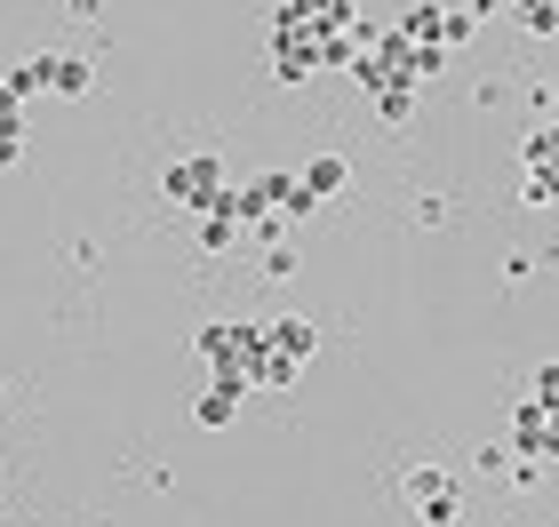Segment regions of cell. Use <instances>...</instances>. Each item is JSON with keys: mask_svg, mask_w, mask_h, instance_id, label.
Returning <instances> with one entry per match:
<instances>
[{"mask_svg": "<svg viewBox=\"0 0 559 527\" xmlns=\"http://www.w3.org/2000/svg\"><path fill=\"white\" fill-rule=\"evenodd\" d=\"M224 184H233V176H224L216 153H185V160L160 168V200H168V208H192V216H209L224 200Z\"/></svg>", "mask_w": 559, "mask_h": 527, "instance_id": "6da1fadb", "label": "cell"}, {"mask_svg": "<svg viewBox=\"0 0 559 527\" xmlns=\"http://www.w3.org/2000/svg\"><path fill=\"white\" fill-rule=\"evenodd\" d=\"M400 495L416 504L424 527H455V519H464V495H455V480L440 464H408V471H400Z\"/></svg>", "mask_w": 559, "mask_h": 527, "instance_id": "7a4b0ae2", "label": "cell"}, {"mask_svg": "<svg viewBox=\"0 0 559 527\" xmlns=\"http://www.w3.org/2000/svg\"><path fill=\"white\" fill-rule=\"evenodd\" d=\"M512 456L559 464V408H536V399L520 392V408H512Z\"/></svg>", "mask_w": 559, "mask_h": 527, "instance_id": "3957f363", "label": "cell"}, {"mask_svg": "<svg viewBox=\"0 0 559 527\" xmlns=\"http://www.w3.org/2000/svg\"><path fill=\"white\" fill-rule=\"evenodd\" d=\"M240 392H248L240 368H209V392L192 399V423H200V432H224V423L240 416Z\"/></svg>", "mask_w": 559, "mask_h": 527, "instance_id": "277c9868", "label": "cell"}, {"mask_svg": "<svg viewBox=\"0 0 559 527\" xmlns=\"http://www.w3.org/2000/svg\"><path fill=\"white\" fill-rule=\"evenodd\" d=\"M296 184H304V192H312L320 208H328V200H336V192L352 184V160H344V153H312V160L296 168Z\"/></svg>", "mask_w": 559, "mask_h": 527, "instance_id": "5b68a950", "label": "cell"}, {"mask_svg": "<svg viewBox=\"0 0 559 527\" xmlns=\"http://www.w3.org/2000/svg\"><path fill=\"white\" fill-rule=\"evenodd\" d=\"M33 64H40V88L48 96H88L96 88V64L88 57H33Z\"/></svg>", "mask_w": 559, "mask_h": 527, "instance_id": "8992f818", "label": "cell"}, {"mask_svg": "<svg viewBox=\"0 0 559 527\" xmlns=\"http://www.w3.org/2000/svg\"><path fill=\"white\" fill-rule=\"evenodd\" d=\"M264 344H272V351H288V360L304 368V360H312V344H320V328H312L304 312H280V320H264Z\"/></svg>", "mask_w": 559, "mask_h": 527, "instance_id": "52a82bcc", "label": "cell"}, {"mask_svg": "<svg viewBox=\"0 0 559 527\" xmlns=\"http://www.w3.org/2000/svg\"><path fill=\"white\" fill-rule=\"evenodd\" d=\"M192 351L209 368H240V328L233 320H209V328H192Z\"/></svg>", "mask_w": 559, "mask_h": 527, "instance_id": "ba28073f", "label": "cell"}, {"mask_svg": "<svg viewBox=\"0 0 559 527\" xmlns=\"http://www.w3.org/2000/svg\"><path fill=\"white\" fill-rule=\"evenodd\" d=\"M233 240H240V216H233V184H224V200L200 216V248H209V256H233Z\"/></svg>", "mask_w": 559, "mask_h": 527, "instance_id": "9c48e42d", "label": "cell"}, {"mask_svg": "<svg viewBox=\"0 0 559 527\" xmlns=\"http://www.w3.org/2000/svg\"><path fill=\"white\" fill-rule=\"evenodd\" d=\"M416 96H424V88H408V81H384V88L368 96V105H376V120H384V129H408V120H416Z\"/></svg>", "mask_w": 559, "mask_h": 527, "instance_id": "30bf717a", "label": "cell"}, {"mask_svg": "<svg viewBox=\"0 0 559 527\" xmlns=\"http://www.w3.org/2000/svg\"><path fill=\"white\" fill-rule=\"evenodd\" d=\"M503 16H512L527 40H551L559 33V0H503Z\"/></svg>", "mask_w": 559, "mask_h": 527, "instance_id": "8fae6325", "label": "cell"}, {"mask_svg": "<svg viewBox=\"0 0 559 527\" xmlns=\"http://www.w3.org/2000/svg\"><path fill=\"white\" fill-rule=\"evenodd\" d=\"M440 24H448V9H440V0H416V9L400 16L392 33H400V40H440Z\"/></svg>", "mask_w": 559, "mask_h": 527, "instance_id": "7c38bea8", "label": "cell"}, {"mask_svg": "<svg viewBox=\"0 0 559 527\" xmlns=\"http://www.w3.org/2000/svg\"><path fill=\"white\" fill-rule=\"evenodd\" d=\"M296 248H288V232H280V240H264V280H296Z\"/></svg>", "mask_w": 559, "mask_h": 527, "instance_id": "4fadbf2b", "label": "cell"}, {"mask_svg": "<svg viewBox=\"0 0 559 527\" xmlns=\"http://www.w3.org/2000/svg\"><path fill=\"white\" fill-rule=\"evenodd\" d=\"M0 88H9L16 105H33V96H48V88H40V64H16V72H0Z\"/></svg>", "mask_w": 559, "mask_h": 527, "instance_id": "5bb4252c", "label": "cell"}, {"mask_svg": "<svg viewBox=\"0 0 559 527\" xmlns=\"http://www.w3.org/2000/svg\"><path fill=\"white\" fill-rule=\"evenodd\" d=\"M527 399H536V408H559V360H544L536 375H527Z\"/></svg>", "mask_w": 559, "mask_h": 527, "instance_id": "9a60e30c", "label": "cell"}, {"mask_svg": "<svg viewBox=\"0 0 559 527\" xmlns=\"http://www.w3.org/2000/svg\"><path fill=\"white\" fill-rule=\"evenodd\" d=\"M536 264H544L536 248H512V256H503V280H512V288H520V280H536Z\"/></svg>", "mask_w": 559, "mask_h": 527, "instance_id": "2e32d148", "label": "cell"}, {"mask_svg": "<svg viewBox=\"0 0 559 527\" xmlns=\"http://www.w3.org/2000/svg\"><path fill=\"white\" fill-rule=\"evenodd\" d=\"M24 160V144H16V129H0V168H16Z\"/></svg>", "mask_w": 559, "mask_h": 527, "instance_id": "e0dca14e", "label": "cell"}, {"mask_svg": "<svg viewBox=\"0 0 559 527\" xmlns=\"http://www.w3.org/2000/svg\"><path fill=\"white\" fill-rule=\"evenodd\" d=\"M296 9H328V0H296Z\"/></svg>", "mask_w": 559, "mask_h": 527, "instance_id": "ac0fdd59", "label": "cell"}]
</instances>
